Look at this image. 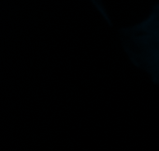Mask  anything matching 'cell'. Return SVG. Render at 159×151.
Instances as JSON below:
<instances>
[{"label":"cell","instance_id":"obj_1","mask_svg":"<svg viewBox=\"0 0 159 151\" xmlns=\"http://www.w3.org/2000/svg\"><path fill=\"white\" fill-rule=\"evenodd\" d=\"M120 40L133 64L159 84V2L145 19L121 29Z\"/></svg>","mask_w":159,"mask_h":151},{"label":"cell","instance_id":"obj_2","mask_svg":"<svg viewBox=\"0 0 159 151\" xmlns=\"http://www.w3.org/2000/svg\"><path fill=\"white\" fill-rule=\"evenodd\" d=\"M90 1L93 2V6L96 7V9H97L98 11H99V13L102 16V17H103L104 19H106V20H107V22H109V23H110V18H109L108 14H107V11H106L103 5H102V1H101V0H90Z\"/></svg>","mask_w":159,"mask_h":151}]
</instances>
